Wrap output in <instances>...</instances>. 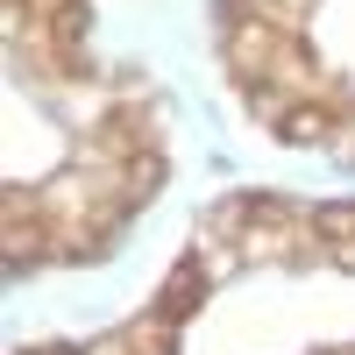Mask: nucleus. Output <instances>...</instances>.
<instances>
[{"mask_svg": "<svg viewBox=\"0 0 355 355\" xmlns=\"http://www.w3.org/2000/svg\"><path fill=\"white\" fill-rule=\"evenodd\" d=\"M277 135L299 142V150H313V142H334L341 135V114L327 100H299V107H277Z\"/></svg>", "mask_w": 355, "mask_h": 355, "instance_id": "f257e3e1", "label": "nucleus"}, {"mask_svg": "<svg viewBox=\"0 0 355 355\" xmlns=\"http://www.w3.org/2000/svg\"><path fill=\"white\" fill-rule=\"evenodd\" d=\"M313 234H320L327 249H355V199L320 206V214H313Z\"/></svg>", "mask_w": 355, "mask_h": 355, "instance_id": "f03ea898", "label": "nucleus"}]
</instances>
